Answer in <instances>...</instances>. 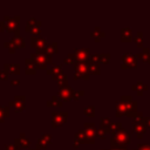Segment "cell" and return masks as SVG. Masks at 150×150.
<instances>
[{
  "mask_svg": "<svg viewBox=\"0 0 150 150\" xmlns=\"http://www.w3.org/2000/svg\"><path fill=\"white\" fill-rule=\"evenodd\" d=\"M9 116V108L8 107H0V122H4L5 117Z\"/></svg>",
  "mask_w": 150,
  "mask_h": 150,
  "instance_id": "1f68e13d",
  "label": "cell"
},
{
  "mask_svg": "<svg viewBox=\"0 0 150 150\" xmlns=\"http://www.w3.org/2000/svg\"><path fill=\"white\" fill-rule=\"evenodd\" d=\"M4 47L9 52V53H14L15 52V46H14V43H13V41L12 40H9V41H6L5 43H4Z\"/></svg>",
  "mask_w": 150,
  "mask_h": 150,
  "instance_id": "d590c367",
  "label": "cell"
},
{
  "mask_svg": "<svg viewBox=\"0 0 150 150\" xmlns=\"http://www.w3.org/2000/svg\"><path fill=\"white\" fill-rule=\"evenodd\" d=\"M19 21H20V18L18 15L15 16H8V15H5L4 18V25H5V29L8 30V32H12V33H20V29H19Z\"/></svg>",
  "mask_w": 150,
  "mask_h": 150,
  "instance_id": "5b68a950",
  "label": "cell"
},
{
  "mask_svg": "<svg viewBox=\"0 0 150 150\" xmlns=\"http://www.w3.org/2000/svg\"><path fill=\"white\" fill-rule=\"evenodd\" d=\"M75 57L79 62H88L90 59V49L89 48H80L74 50Z\"/></svg>",
  "mask_w": 150,
  "mask_h": 150,
  "instance_id": "30bf717a",
  "label": "cell"
},
{
  "mask_svg": "<svg viewBox=\"0 0 150 150\" xmlns=\"http://www.w3.org/2000/svg\"><path fill=\"white\" fill-rule=\"evenodd\" d=\"M68 117V112L67 111H53L52 112V127L53 128H57L61 127Z\"/></svg>",
  "mask_w": 150,
  "mask_h": 150,
  "instance_id": "8992f818",
  "label": "cell"
},
{
  "mask_svg": "<svg viewBox=\"0 0 150 150\" xmlns=\"http://www.w3.org/2000/svg\"><path fill=\"white\" fill-rule=\"evenodd\" d=\"M121 41L122 42H131V41H134L130 27L122 28V30H121Z\"/></svg>",
  "mask_w": 150,
  "mask_h": 150,
  "instance_id": "2e32d148",
  "label": "cell"
},
{
  "mask_svg": "<svg viewBox=\"0 0 150 150\" xmlns=\"http://www.w3.org/2000/svg\"><path fill=\"white\" fill-rule=\"evenodd\" d=\"M110 61V54L109 53H100V57H98V63L102 64H107Z\"/></svg>",
  "mask_w": 150,
  "mask_h": 150,
  "instance_id": "f546056e",
  "label": "cell"
},
{
  "mask_svg": "<svg viewBox=\"0 0 150 150\" xmlns=\"http://www.w3.org/2000/svg\"><path fill=\"white\" fill-rule=\"evenodd\" d=\"M149 89V87H148V84H145V83H143L142 81H138L136 84H134L132 86V90H136V93H137V95H143V93L145 91V90H148Z\"/></svg>",
  "mask_w": 150,
  "mask_h": 150,
  "instance_id": "44dd1931",
  "label": "cell"
},
{
  "mask_svg": "<svg viewBox=\"0 0 150 150\" xmlns=\"http://www.w3.org/2000/svg\"><path fill=\"white\" fill-rule=\"evenodd\" d=\"M4 70H6L8 74H19L20 64L19 63H7V64H5Z\"/></svg>",
  "mask_w": 150,
  "mask_h": 150,
  "instance_id": "d6986e66",
  "label": "cell"
},
{
  "mask_svg": "<svg viewBox=\"0 0 150 150\" xmlns=\"http://www.w3.org/2000/svg\"><path fill=\"white\" fill-rule=\"evenodd\" d=\"M104 35H105V33H104L103 30H101V28H100L98 26H96V27L93 29V32H91V36L94 38V41H95V42H98Z\"/></svg>",
  "mask_w": 150,
  "mask_h": 150,
  "instance_id": "603a6c76",
  "label": "cell"
},
{
  "mask_svg": "<svg viewBox=\"0 0 150 150\" xmlns=\"http://www.w3.org/2000/svg\"><path fill=\"white\" fill-rule=\"evenodd\" d=\"M57 43L56 42H52V43H47V46L45 47L43 52L48 55H53V54H56L57 53Z\"/></svg>",
  "mask_w": 150,
  "mask_h": 150,
  "instance_id": "d4e9b609",
  "label": "cell"
},
{
  "mask_svg": "<svg viewBox=\"0 0 150 150\" xmlns=\"http://www.w3.org/2000/svg\"><path fill=\"white\" fill-rule=\"evenodd\" d=\"M26 30L29 32V33H32L33 36H39V34L41 32V22L38 21V20H35L34 18H32L26 23Z\"/></svg>",
  "mask_w": 150,
  "mask_h": 150,
  "instance_id": "ba28073f",
  "label": "cell"
},
{
  "mask_svg": "<svg viewBox=\"0 0 150 150\" xmlns=\"http://www.w3.org/2000/svg\"><path fill=\"white\" fill-rule=\"evenodd\" d=\"M50 143H52V136H50L49 134H43V135L39 138L38 143H36V149H39V150L46 149Z\"/></svg>",
  "mask_w": 150,
  "mask_h": 150,
  "instance_id": "9a60e30c",
  "label": "cell"
},
{
  "mask_svg": "<svg viewBox=\"0 0 150 150\" xmlns=\"http://www.w3.org/2000/svg\"><path fill=\"white\" fill-rule=\"evenodd\" d=\"M14 43L15 47H19V48H25L26 47V42H25V39L20 36V33H15L14 34V38L11 39Z\"/></svg>",
  "mask_w": 150,
  "mask_h": 150,
  "instance_id": "7402d4cb",
  "label": "cell"
},
{
  "mask_svg": "<svg viewBox=\"0 0 150 150\" xmlns=\"http://www.w3.org/2000/svg\"><path fill=\"white\" fill-rule=\"evenodd\" d=\"M101 150H105V149H101ZM109 150H127V148H110Z\"/></svg>",
  "mask_w": 150,
  "mask_h": 150,
  "instance_id": "ee69618b",
  "label": "cell"
},
{
  "mask_svg": "<svg viewBox=\"0 0 150 150\" xmlns=\"http://www.w3.org/2000/svg\"><path fill=\"white\" fill-rule=\"evenodd\" d=\"M88 67H89V73L90 74H100V63L88 61Z\"/></svg>",
  "mask_w": 150,
  "mask_h": 150,
  "instance_id": "484cf974",
  "label": "cell"
},
{
  "mask_svg": "<svg viewBox=\"0 0 150 150\" xmlns=\"http://www.w3.org/2000/svg\"><path fill=\"white\" fill-rule=\"evenodd\" d=\"M30 59L35 64L36 69H47V66L52 63V55L46 54L43 50H36L32 53Z\"/></svg>",
  "mask_w": 150,
  "mask_h": 150,
  "instance_id": "3957f363",
  "label": "cell"
},
{
  "mask_svg": "<svg viewBox=\"0 0 150 150\" xmlns=\"http://www.w3.org/2000/svg\"><path fill=\"white\" fill-rule=\"evenodd\" d=\"M137 66V56L136 54L124 53L122 54V68H135Z\"/></svg>",
  "mask_w": 150,
  "mask_h": 150,
  "instance_id": "52a82bcc",
  "label": "cell"
},
{
  "mask_svg": "<svg viewBox=\"0 0 150 150\" xmlns=\"http://www.w3.org/2000/svg\"><path fill=\"white\" fill-rule=\"evenodd\" d=\"M131 141V134L128 132L125 129H121L120 131L112 134V138L110 141L111 148H127V145Z\"/></svg>",
  "mask_w": 150,
  "mask_h": 150,
  "instance_id": "7a4b0ae2",
  "label": "cell"
},
{
  "mask_svg": "<svg viewBox=\"0 0 150 150\" xmlns=\"http://www.w3.org/2000/svg\"><path fill=\"white\" fill-rule=\"evenodd\" d=\"M26 97L23 95L21 96H15L13 101L9 102V107H14L18 111H22L26 108Z\"/></svg>",
  "mask_w": 150,
  "mask_h": 150,
  "instance_id": "7c38bea8",
  "label": "cell"
},
{
  "mask_svg": "<svg viewBox=\"0 0 150 150\" xmlns=\"http://www.w3.org/2000/svg\"><path fill=\"white\" fill-rule=\"evenodd\" d=\"M56 81H57V84H59L60 89L68 86V79H67V75H64V74H62L61 76H59Z\"/></svg>",
  "mask_w": 150,
  "mask_h": 150,
  "instance_id": "f1b7e54d",
  "label": "cell"
},
{
  "mask_svg": "<svg viewBox=\"0 0 150 150\" xmlns=\"http://www.w3.org/2000/svg\"><path fill=\"white\" fill-rule=\"evenodd\" d=\"M84 91L83 90H77V91H74V95H73V98L74 100H79L81 96H83Z\"/></svg>",
  "mask_w": 150,
  "mask_h": 150,
  "instance_id": "ab89813d",
  "label": "cell"
},
{
  "mask_svg": "<svg viewBox=\"0 0 150 150\" xmlns=\"http://www.w3.org/2000/svg\"><path fill=\"white\" fill-rule=\"evenodd\" d=\"M25 64H26V67H25V70H26V73L27 74H34L35 71H36V67H35V64L33 63V61H32V59L29 57V59H26L25 60Z\"/></svg>",
  "mask_w": 150,
  "mask_h": 150,
  "instance_id": "cb8c5ba5",
  "label": "cell"
},
{
  "mask_svg": "<svg viewBox=\"0 0 150 150\" xmlns=\"http://www.w3.org/2000/svg\"><path fill=\"white\" fill-rule=\"evenodd\" d=\"M84 135H86V139H87V143H94L95 141V137H96V132H97V129L95 128V124L94 123H86L84 124Z\"/></svg>",
  "mask_w": 150,
  "mask_h": 150,
  "instance_id": "9c48e42d",
  "label": "cell"
},
{
  "mask_svg": "<svg viewBox=\"0 0 150 150\" xmlns=\"http://www.w3.org/2000/svg\"><path fill=\"white\" fill-rule=\"evenodd\" d=\"M121 129H122V124L120 122H111V124H110V127H109V129L107 131L111 132V134H115V132L120 131Z\"/></svg>",
  "mask_w": 150,
  "mask_h": 150,
  "instance_id": "83f0119b",
  "label": "cell"
},
{
  "mask_svg": "<svg viewBox=\"0 0 150 150\" xmlns=\"http://www.w3.org/2000/svg\"><path fill=\"white\" fill-rule=\"evenodd\" d=\"M107 134H108V132H107L105 129L100 128V129L97 130V132H96V137H98V138H105V135H107Z\"/></svg>",
  "mask_w": 150,
  "mask_h": 150,
  "instance_id": "8d00e7d4",
  "label": "cell"
},
{
  "mask_svg": "<svg viewBox=\"0 0 150 150\" xmlns=\"http://www.w3.org/2000/svg\"><path fill=\"white\" fill-rule=\"evenodd\" d=\"M15 143H16L20 148H29V146H30V141L26 137L25 134H20L19 137L15 139Z\"/></svg>",
  "mask_w": 150,
  "mask_h": 150,
  "instance_id": "e0dca14e",
  "label": "cell"
},
{
  "mask_svg": "<svg viewBox=\"0 0 150 150\" xmlns=\"http://www.w3.org/2000/svg\"><path fill=\"white\" fill-rule=\"evenodd\" d=\"M134 42L136 43V46L143 47V33L142 32H137L136 36L134 38Z\"/></svg>",
  "mask_w": 150,
  "mask_h": 150,
  "instance_id": "d6a6232c",
  "label": "cell"
},
{
  "mask_svg": "<svg viewBox=\"0 0 150 150\" xmlns=\"http://www.w3.org/2000/svg\"><path fill=\"white\" fill-rule=\"evenodd\" d=\"M62 104H63V103H62V101L60 100V97H59L57 95L52 96V100L47 101V105H48V107H53V105H55V107H61Z\"/></svg>",
  "mask_w": 150,
  "mask_h": 150,
  "instance_id": "4316f807",
  "label": "cell"
},
{
  "mask_svg": "<svg viewBox=\"0 0 150 150\" xmlns=\"http://www.w3.org/2000/svg\"><path fill=\"white\" fill-rule=\"evenodd\" d=\"M47 73H48V75H52V77L55 79V80H57V77L63 74L61 66H53L52 68H48L47 69Z\"/></svg>",
  "mask_w": 150,
  "mask_h": 150,
  "instance_id": "ac0fdd59",
  "label": "cell"
},
{
  "mask_svg": "<svg viewBox=\"0 0 150 150\" xmlns=\"http://www.w3.org/2000/svg\"><path fill=\"white\" fill-rule=\"evenodd\" d=\"M19 83H20V80H16V79L15 80H11V84L12 86H18Z\"/></svg>",
  "mask_w": 150,
  "mask_h": 150,
  "instance_id": "b9f144b4",
  "label": "cell"
},
{
  "mask_svg": "<svg viewBox=\"0 0 150 150\" xmlns=\"http://www.w3.org/2000/svg\"><path fill=\"white\" fill-rule=\"evenodd\" d=\"M131 150H150V144L139 143V144L137 145V149H131Z\"/></svg>",
  "mask_w": 150,
  "mask_h": 150,
  "instance_id": "f35d334b",
  "label": "cell"
},
{
  "mask_svg": "<svg viewBox=\"0 0 150 150\" xmlns=\"http://www.w3.org/2000/svg\"><path fill=\"white\" fill-rule=\"evenodd\" d=\"M4 149H5V150H20L21 148H20L16 143H14V144H6Z\"/></svg>",
  "mask_w": 150,
  "mask_h": 150,
  "instance_id": "74e56055",
  "label": "cell"
},
{
  "mask_svg": "<svg viewBox=\"0 0 150 150\" xmlns=\"http://www.w3.org/2000/svg\"><path fill=\"white\" fill-rule=\"evenodd\" d=\"M83 112L87 117H94L95 116V108L93 105H87L84 109H83Z\"/></svg>",
  "mask_w": 150,
  "mask_h": 150,
  "instance_id": "836d02e7",
  "label": "cell"
},
{
  "mask_svg": "<svg viewBox=\"0 0 150 150\" xmlns=\"http://www.w3.org/2000/svg\"><path fill=\"white\" fill-rule=\"evenodd\" d=\"M30 43H32V47H34V48L38 49V50H43L45 47L47 46V41H46L43 38H41L40 35H39V36H33V35H32V38H30Z\"/></svg>",
  "mask_w": 150,
  "mask_h": 150,
  "instance_id": "4fadbf2b",
  "label": "cell"
},
{
  "mask_svg": "<svg viewBox=\"0 0 150 150\" xmlns=\"http://www.w3.org/2000/svg\"><path fill=\"white\" fill-rule=\"evenodd\" d=\"M33 150H39V149H36V148H35V149H33Z\"/></svg>",
  "mask_w": 150,
  "mask_h": 150,
  "instance_id": "bcb514c9",
  "label": "cell"
},
{
  "mask_svg": "<svg viewBox=\"0 0 150 150\" xmlns=\"http://www.w3.org/2000/svg\"><path fill=\"white\" fill-rule=\"evenodd\" d=\"M136 56H137V57H139V59H142V60H143V62H145V63L150 64V49H149V48L143 47L142 52H141V53H138V54H136Z\"/></svg>",
  "mask_w": 150,
  "mask_h": 150,
  "instance_id": "ffe728a7",
  "label": "cell"
},
{
  "mask_svg": "<svg viewBox=\"0 0 150 150\" xmlns=\"http://www.w3.org/2000/svg\"><path fill=\"white\" fill-rule=\"evenodd\" d=\"M110 124H111V121H110L108 117H101V124H100V128H103V129L108 130L109 127H110ZM107 132H108V131H107Z\"/></svg>",
  "mask_w": 150,
  "mask_h": 150,
  "instance_id": "e575fe53",
  "label": "cell"
},
{
  "mask_svg": "<svg viewBox=\"0 0 150 150\" xmlns=\"http://www.w3.org/2000/svg\"><path fill=\"white\" fill-rule=\"evenodd\" d=\"M63 62H64L66 64H75V63L77 62V60H76V57H75V54H74V53L68 54V55L64 57Z\"/></svg>",
  "mask_w": 150,
  "mask_h": 150,
  "instance_id": "4dcf8cb0",
  "label": "cell"
},
{
  "mask_svg": "<svg viewBox=\"0 0 150 150\" xmlns=\"http://www.w3.org/2000/svg\"><path fill=\"white\" fill-rule=\"evenodd\" d=\"M74 80H79L80 77H83L84 80L89 79V67H88V62H76L74 64Z\"/></svg>",
  "mask_w": 150,
  "mask_h": 150,
  "instance_id": "277c9868",
  "label": "cell"
},
{
  "mask_svg": "<svg viewBox=\"0 0 150 150\" xmlns=\"http://www.w3.org/2000/svg\"><path fill=\"white\" fill-rule=\"evenodd\" d=\"M132 128H134V131L136 132L137 137L142 138L144 136V134L146 132V128L148 127H146V124H145V122L143 120V121H134L132 122Z\"/></svg>",
  "mask_w": 150,
  "mask_h": 150,
  "instance_id": "8fae6325",
  "label": "cell"
},
{
  "mask_svg": "<svg viewBox=\"0 0 150 150\" xmlns=\"http://www.w3.org/2000/svg\"><path fill=\"white\" fill-rule=\"evenodd\" d=\"M137 102L132 100L130 95L122 96L118 103L116 104V116L121 117L123 115H127L128 117H136L138 114L137 111Z\"/></svg>",
  "mask_w": 150,
  "mask_h": 150,
  "instance_id": "6da1fadb",
  "label": "cell"
},
{
  "mask_svg": "<svg viewBox=\"0 0 150 150\" xmlns=\"http://www.w3.org/2000/svg\"><path fill=\"white\" fill-rule=\"evenodd\" d=\"M144 122H145L146 127H149V128H150V117H144Z\"/></svg>",
  "mask_w": 150,
  "mask_h": 150,
  "instance_id": "7bdbcfd3",
  "label": "cell"
},
{
  "mask_svg": "<svg viewBox=\"0 0 150 150\" xmlns=\"http://www.w3.org/2000/svg\"><path fill=\"white\" fill-rule=\"evenodd\" d=\"M74 89L71 88V87H69V86H67V87H64V88H61L60 89V91H59V97H60V100L61 101H69L70 98H73V95H74Z\"/></svg>",
  "mask_w": 150,
  "mask_h": 150,
  "instance_id": "5bb4252c",
  "label": "cell"
},
{
  "mask_svg": "<svg viewBox=\"0 0 150 150\" xmlns=\"http://www.w3.org/2000/svg\"><path fill=\"white\" fill-rule=\"evenodd\" d=\"M0 80H8V73L6 70H0Z\"/></svg>",
  "mask_w": 150,
  "mask_h": 150,
  "instance_id": "60d3db41",
  "label": "cell"
},
{
  "mask_svg": "<svg viewBox=\"0 0 150 150\" xmlns=\"http://www.w3.org/2000/svg\"><path fill=\"white\" fill-rule=\"evenodd\" d=\"M4 29H5V25H4V21H2V22L0 21V32H2Z\"/></svg>",
  "mask_w": 150,
  "mask_h": 150,
  "instance_id": "f6af8a7d",
  "label": "cell"
}]
</instances>
